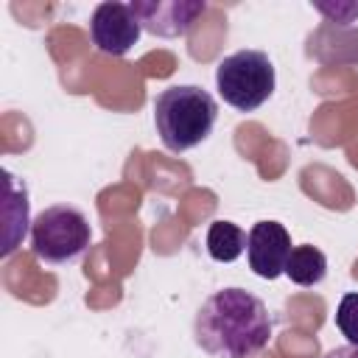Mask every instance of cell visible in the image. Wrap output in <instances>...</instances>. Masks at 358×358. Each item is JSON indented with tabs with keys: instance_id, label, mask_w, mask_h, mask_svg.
Here are the masks:
<instances>
[{
	"instance_id": "cell-8",
	"label": "cell",
	"mask_w": 358,
	"mask_h": 358,
	"mask_svg": "<svg viewBox=\"0 0 358 358\" xmlns=\"http://www.w3.org/2000/svg\"><path fill=\"white\" fill-rule=\"evenodd\" d=\"M3 176H6V246H3V257H6L17 249V243L28 232V224H34V221H28L25 185H20L11 171H3Z\"/></svg>"
},
{
	"instance_id": "cell-4",
	"label": "cell",
	"mask_w": 358,
	"mask_h": 358,
	"mask_svg": "<svg viewBox=\"0 0 358 358\" xmlns=\"http://www.w3.org/2000/svg\"><path fill=\"white\" fill-rule=\"evenodd\" d=\"M274 64L263 50H235L215 67V87L224 103L238 112H255L274 95Z\"/></svg>"
},
{
	"instance_id": "cell-12",
	"label": "cell",
	"mask_w": 358,
	"mask_h": 358,
	"mask_svg": "<svg viewBox=\"0 0 358 358\" xmlns=\"http://www.w3.org/2000/svg\"><path fill=\"white\" fill-rule=\"evenodd\" d=\"M324 358H358V347L344 344V347H333L324 352Z\"/></svg>"
},
{
	"instance_id": "cell-10",
	"label": "cell",
	"mask_w": 358,
	"mask_h": 358,
	"mask_svg": "<svg viewBox=\"0 0 358 358\" xmlns=\"http://www.w3.org/2000/svg\"><path fill=\"white\" fill-rule=\"evenodd\" d=\"M246 249V232L235 224V221H227V218H218L210 224L207 229V252L213 260L218 263H232L243 255Z\"/></svg>"
},
{
	"instance_id": "cell-9",
	"label": "cell",
	"mask_w": 358,
	"mask_h": 358,
	"mask_svg": "<svg viewBox=\"0 0 358 358\" xmlns=\"http://www.w3.org/2000/svg\"><path fill=\"white\" fill-rule=\"evenodd\" d=\"M285 274H288V280L296 282V285H305V288L319 285V282L324 280V274H327V257H324L322 249H316V246H310V243H299V246H294L291 255H288Z\"/></svg>"
},
{
	"instance_id": "cell-7",
	"label": "cell",
	"mask_w": 358,
	"mask_h": 358,
	"mask_svg": "<svg viewBox=\"0 0 358 358\" xmlns=\"http://www.w3.org/2000/svg\"><path fill=\"white\" fill-rule=\"evenodd\" d=\"M291 249V235L280 221H257L246 232L249 268L263 280H277L280 274H285Z\"/></svg>"
},
{
	"instance_id": "cell-2",
	"label": "cell",
	"mask_w": 358,
	"mask_h": 358,
	"mask_svg": "<svg viewBox=\"0 0 358 358\" xmlns=\"http://www.w3.org/2000/svg\"><path fill=\"white\" fill-rule=\"evenodd\" d=\"M218 120L215 98L196 84H176L157 95L154 126L162 145L173 154L204 143Z\"/></svg>"
},
{
	"instance_id": "cell-1",
	"label": "cell",
	"mask_w": 358,
	"mask_h": 358,
	"mask_svg": "<svg viewBox=\"0 0 358 358\" xmlns=\"http://www.w3.org/2000/svg\"><path fill=\"white\" fill-rule=\"evenodd\" d=\"M271 330L268 308L243 288L210 294L193 319V338L213 358H255L268 347Z\"/></svg>"
},
{
	"instance_id": "cell-11",
	"label": "cell",
	"mask_w": 358,
	"mask_h": 358,
	"mask_svg": "<svg viewBox=\"0 0 358 358\" xmlns=\"http://www.w3.org/2000/svg\"><path fill=\"white\" fill-rule=\"evenodd\" d=\"M336 327L352 347H358V291L341 296L336 308Z\"/></svg>"
},
{
	"instance_id": "cell-3",
	"label": "cell",
	"mask_w": 358,
	"mask_h": 358,
	"mask_svg": "<svg viewBox=\"0 0 358 358\" xmlns=\"http://www.w3.org/2000/svg\"><path fill=\"white\" fill-rule=\"evenodd\" d=\"M92 243L87 215L70 204L45 207L31 224V249L48 266L76 263Z\"/></svg>"
},
{
	"instance_id": "cell-5",
	"label": "cell",
	"mask_w": 358,
	"mask_h": 358,
	"mask_svg": "<svg viewBox=\"0 0 358 358\" xmlns=\"http://www.w3.org/2000/svg\"><path fill=\"white\" fill-rule=\"evenodd\" d=\"M143 34V25L137 14L131 11V3H115L106 0L95 6L90 17V36L92 45L106 56H126Z\"/></svg>"
},
{
	"instance_id": "cell-6",
	"label": "cell",
	"mask_w": 358,
	"mask_h": 358,
	"mask_svg": "<svg viewBox=\"0 0 358 358\" xmlns=\"http://www.w3.org/2000/svg\"><path fill=\"white\" fill-rule=\"evenodd\" d=\"M131 11L137 14L140 25L148 34L159 39H179L207 11V3L204 0H134Z\"/></svg>"
}]
</instances>
